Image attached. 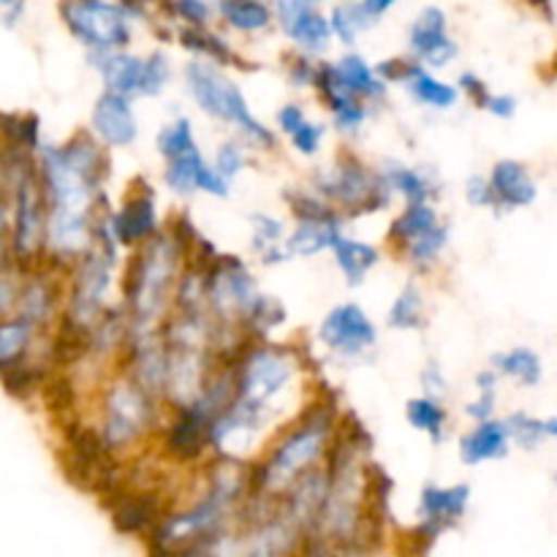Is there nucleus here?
<instances>
[{
  "label": "nucleus",
  "instance_id": "f257e3e1",
  "mask_svg": "<svg viewBox=\"0 0 557 557\" xmlns=\"http://www.w3.org/2000/svg\"><path fill=\"white\" fill-rule=\"evenodd\" d=\"M337 424V397L321 389L299 422L292 424L275 449L250 471V495H283L305 473L315 471L330 451Z\"/></svg>",
  "mask_w": 557,
  "mask_h": 557
},
{
  "label": "nucleus",
  "instance_id": "f03ea898",
  "mask_svg": "<svg viewBox=\"0 0 557 557\" xmlns=\"http://www.w3.org/2000/svg\"><path fill=\"white\" fill-rule=\"evenodd\" d=\"M183 256L185 248L172 232L156 234L131 256L123 281L125 313H128L131 330L147 332L166 313L169 302L177 297Z\"/></svg>",
  "mask_w": 557,
  "mask_h": 557
},
{
  "label": "nucleus",
  "instance_id": "7ed1b4c3",
  "mask_svg": "<svg viewBox=\"0 0 557 557\" xmlns=\"http://www.w3.org/2000/svg\"><path fill=\"white\" fill-rule=\"evenodd\" d=\"M299 357L292 348L281 346H248L243 357L234 364L237 379V397L234 403L248 408L250 413L270 422L275 411V400L283 395L288 384L297 379Z\"/></svg>",
  "mask_w": 557,
  "mask_h": 557
},
{
  "label": "nucleus",
  "instance_id": "20e7f679",
  "mask_svg": "<svg viewBox=\"0 0 557 557\" xmlns=\"http://www.w3.org/2000/svg\"><path fill=\"white\" fill-rule=\"evenodd\" d=\"M185 82H188L190 96L196 98V103H199L210 117H221L226 120V123L237 125L248 139L259 141V145H275V134L253 117L239 85H234L228 76H223L215 65L201 63V60H190V63L185 65Z\"/></svg>",
  "mask_w": 557,
  "mask_h": 557
},
{
  "label": "nucleus",
  "instance_id": "39448f33",
  "mask_svg": "<svg viewBox=\"0 0 557 557\" xmlns=\"http://www.w3.org/2000/svg\"><path fill=\"white\" fill-rule=\"evenodd\" d=\"M156 424V395L147 392L136 379L114 381L103 400L101 438L109 451H123L150 433Z\"/></svg>",
  "mask_w": 557,
  "mask_h": 557
},
{
  "label": "nucleus",
  "instance_id": "423d86ee",
  "mask_svg": "<svg viewBox=\"0 0 557 557\" xmlns=\"http://www.w3.org/2000/svg\"><path fill=\"white\" fill-rule=\"evenodd\" d=\"M60 16L76 41L92 52H112L131 41L128 11L107 0H60Z\"/></svg>",
  "mask_w": 557,
  "mask_h": 557
},
{
  "label": "nucleus",
  "instance_id": "0eeeda50",
  "mask_svg": "<svg viewBox=\"0 0 557 557\" xmlns=\"http://www.w3.org/2000/svg\"><path fill=\"white\" fill-rule=\"evenodd\" d=\"M315 188L324 199L335 201L357 215L381 212L392 199V185L386 174H370L364 163L351 156L337 163L330 174H321L315 180Z\"/></svg>",
  "mask_w": 557,
  "mask_h": 557
},
{
  "label": "nucleus",
  "instance_id": "6e6552de",
  "mask_svg": "<svg viewBox=\"0 0 557 557\" xmlns=\"http://www.w3.org/2000/svg\"><path fill=\"white\" fill-rule=\"evenodd\" d=\"M201 267V264H199ZM205 288L207 308L215 315L218 326H228L232 321H243L245 310L250 308L259 294H256L253 277L245 270L237 256L218 253L205 267Z\"/></svg>",
  "mask_w": 557,
  "mask_h": 557
},
{
  "label": "nucleus",
  "instance_id": "1a4fd4ad",
  "mask_svg": "<svg viewBox=\"0 0 557 557\" xmlns=\"http://www.w3.org/2000/svg\"><path fill=\"white\" fill-rule=\"evenodd\" d=\"M114 261H117L114 256L103 253L98 248H90L85 256H79L74 281H71L69 308H65L71 319L87 326L101 319L103 308H107V292L112 286Z\"/></svg>",
  "mask_w": 557,
  "mask_h": 557
},
{
  "label": "nucleus",
  "instance_id": "9d476101",
  "mask_svg": "<svg viewBox=\"0 0 557 557\" xmlns=\"http://www.w3.org/2000/svg\"><path fill=\"white\" fill-rule=\"evenodd\" d=\"M375 332L373 321L364 315V310L359 305H337L335 310L326 313V319L319 326V341L324 343L330 351H335L337 357H362L368 348L375 346Z\"/></svg>",
  "mask_w": 557,
  "mask_h": 557
},
{
  "label": "nucleus",
  "instance_id": "9b49d317",
  "mask_svg": "<svg viewBox=\"0 0 557 557\" xmlns=\"http://www.w3.org/2000/svg\"><path fill=\"white\" fill-rule=\"evenodd\" d=\"M212 413L199 400L180 403L177 413L169 422L163 435V449L172 460L194 462L205 455L207 446H212Z\"/></svg>",
  "mask_w": 557,
  "mask_h": 557
},
{
  "label": "nucleus",
  "instance_id": "f8f14e48",
  "mask_svg": "<svg viewBox=\"0 0 557 557\" xmlns=\"http://www.w3.org/2000/svg\"><path fill=\"white\" fill-rule=\"evenodd\" d=\"M163 180L172 190L177 194H194V190H205L210 196H228V180L218 172L215 166H207V161L201 158L199 147H190V150L180 152V156L169 158L166 172Z\"/></svg>",
  "mask_w": 557,
  "mask_h": 557
},
{
  "label": "nucleus",
  "instance_id": "ddd939ff",
  "mask_svg": "<svg viewBox=\"0 0 557 557\" xmlns=\"http://www.w3.org/2000/svg\"><path fill=\"white\" fill-rule=\"evenodd\" d=\"M92 134L109 147H128L139 136L131 98L107 87L92 107Z\"/></svg>",
  "mask_w": 557,
  "mask_h": 557
},
{
  "label": "nucleus",
  "instance_id": "4468645a",
  "mask_svg": "<svg viewBox=\"0 0 557 557\" xmlns=\"http://www.w3.org/2000/svg\"><path fill=\"white\" fill-rule=\"evenodd\" d=\"M112 232L120 245H145L158 234V215H156V194L152 190H136L134 196L125 199L112 215Z\"/></svg>",
  "mask_w": 557,
  "mask_h": 557
},
{
  "label": "nucleus",
  "instance_id": "2eb2a0df",
  "mask_svg": "<svg viewBox=\"0 0 557 557\" xmlns=\"http://www.w3.org/2000/svg\"><path fill=\"white\" fill-rule=\"evenodd\" d=\"M408 41H411L417 58L428 65H435V69L446 65L457 54V44L451 41L449 30H446V14L435 5H430L417 16Z\"/></svg>",
  "mask_w": 557,
  "mask_h": 557
},
{
  "label": "nucleus",
  "instance_id": "dca6fc26",
  "mask_svg": "<svg viewBox=\"0 0 557 557\" xmlns=\"http://www.w3.org/2000/svg\"><path fill=\"white\" fill-rule=\"evenodd\" d=\"M315 87L321 90V98L330 107V112L335 114L337 128L343 131H357L359 125L368 117V109H364V98L354 96L346 85H343L341 74H337L335 63H324L319 69V79H315Z\"/></svg>",
  "mask_w": 557,
  "mask_h": 557
},
{
  "label": "nucleus",
  "instance_id": "f3484780",
  "mask_svg": "<svg viewBox=\"0 0 557 557\" xmlns=\"http://www.w3.org/2000/svg\"><path fill=\"white\" fill-rule=\"evenodd\" d=\"M109 509H112L114 531L123 533V536H141V533H150L152 528L163 520L161 500H158V493H152V490L120 495L117 504H112Z\"/></svg>",
  "mask_w": 557,
  "mask_h": 557
},
{
  "label": "nucleus",
  "instance_id": "a211bd4d",
  "mask_svg": "<svg viewBox=\"0 0 557 557\" xmlns=\"http://www.w3.org/2000/svg\"><path fill=\"white\" fill-rule=\"evenodd\" d=\"M92 65L101 71L109 90H117L128 98L145 96L147 60L112 49V52H92Z\"/></svg>",
  "mask_w": 557,
  "mask_h": 557
},
{
  "label": "nucleus",
  "instance_id": "6ab92c4d",
  "mask_svg": "<svg viewBox=\"0 0 557 557\" xmlns=\"http://www.w3.org/2000/svg\"><path fill=\"white\" fill-rule=\"evenodd\" d=\"M468 500H471V487L468 484H457V487H435L428 484L422 490V500H419V515L424 522L441 528V531H449L457 522L462 520L468 509Z\"/></svg>",
  "mask_w": 557,
  "mask_h": 557
},
{
  "label": "nucleus",
  "instance_id": "aec40b11",
  "mask_svg": "<svg viewBox=\"0 0 557 557\" xmlns=\"http://www.w3.org/2000/svg\"><path fill=\"white\" fill-rule=\"evenodd\" d=\"M490 180H493L495 196H498V207H506V210H520V207L533 205L539 196L531 172L520 161H498Z\"/></svg>",
  "mask_w": 557,
  "mask_h": 557
},
{
  "label": "nucleus",
  "instance_id": "412c9836",
  "mask_svg": "<svg viewBox=\"0 0 557 557\" xmlns=\"http://www.w3.org/2000/svg\"><path fill=\"white\" fill-rule=\"evenodd\" d=\"M509 441H511L509 422L484 419V422H479L476 428L460 441V455L468 466L498 460V457L509 455Z\"/></svg>",
  "mask_w": 557,
  "mask_h": 557
},
{
  "label": "nucleus",
  "instance_id": "4be33fe9",
  "mask_svg": "<svg viewBox=\"0 0 557 557\" xmlns=\"http://www.w3.org/2000/svg\"><path fill=\"white\" fill-rule=\"evenodd\" d=\"M343 237V223L337 212H326L321 218L297 221V232L288 237V253L292 256H315L326 248H335Z\"/></svg>",
  "mask_w": 557,
  "mask_h": 557
},
{
  "label": "nucleus",
  "instance_id": "5701e85b",
  "mask_svg": "<svg viewBox=\"0 0 557 557\" xmlns=\"http://www.w3.org/2000/svg\"><path fill=\"white\" fill-rule=\"evenodd\" d=\"M337 74H341L343 85L354 92V96L364 98V101H381L386 96V79H381L379 71L370 69L359 54H346L335 63Z\"/></svg>",
  "mask_w": 557,
  "mask_h": 557
},
{
  "label": "nucleus",
  "instance_id": "b1692460",
  "mask_svg": "<svg viewBox=\"0 0 557 557\" xmlns=\"http://www.w3.org/2000/svg\"><path fill=\"white\" fill-rule=\"evenodd\" d=\"M38 330H41V326H38L33 319H27V315L22 313L5 315L3 326H0V368L25 359Z\"/></svg>",
  "mask_w": 557,
  "mask_h": 557
},
{
  "label": "nucleus",
  "instance_id": "393cba45",
  "mask_svg": "<svg viewBox=\"0 0 557 557\" xmlns=\"http://www.w3.org/2000/svg\"><path fill=\"white\" fill-rule=\"evenodd\" d=\"M283 30L292 36L294 44L305 49V52H324L330 47V38H332V22L326 20L324 14H319V9H310L302 11L299 16H294L292 22L283 25Z\"/></svg>",
  "mask_w": 557,
  "mask_h": 557
},
{
  "label": "nucleus",
  "instance_id": "a878e982",
  "mask_svg": "<svg viewBox=\"0 0 557 557\" xmlns=\"http://www.w3.org/2000/svg\"><path fill=\"white\" fill-rule=\"evenodd\" d=\"M332 250H335L337 267H341L343 275H346V281L351 286H359L364 281V275H368V270H373L379 264V250L373 245L357 243V239L341 237Z\"/></svg>",
  "mask_w": 557,
  "mask_h": 557
},
{
  "label": "nucleus",
  "instance_id": "bb28decb",
  "mask_svg": "<svg viewBox=\"0 0 557 557\" xmlns=\"http://www.w3.org/2000/svg\"><path fill=\"white\" fill-rule=\"evenodd\" d=\"M438 223V212L428 201L424 205H408L403 210V215H397L395 223L389 226V239L395 245H400V248H408V245L417 243L422 234H428Z\"/></svg>",
  "mask_w": 557,
  "mask_h": 557
},
{
  "label": "nucleus",
  "instance_id": "cd10ccee",
  "mask_svg": "<svg viewBox=\"0 0 557 557\" xmlns=\"http://www.w3.org/2000/svg\"><path fill=\"white\" fill-rule=\"evenodd\" d=\"M406 85H408V90H411V96L417 98L419 103H424V107L449 109V107H455L457 96H460V92H457V87L435 79V76L428 74V71H424L419 63H413Z\"/></svg>",
  "mask_w": 557,
  "mask_h": 557
},
{
  "label": "nucleus",
  "instance_id": "c85d7f7f",
  "mask_svg": "<svg viewBox=\"0 0 557 557\" xmlns=\"http://www.w3.org/2000/svg\"><path fill=\"white\" fill-rule=\"evenodd\" d=\"M493 368L498 370V373L509 375V379L520 381L522 386H539V381H542L544 375L542 359H539V354L531 351V348H511V351L506 354H495Z\"/></svg>",
  "mask_w": 557,
  "mask_h": 557
},
{
  "label": "nucleus",
  "instance_id": "c756f323",
  "mask_svg": "<svg viewBox=\"0 0 557 557\" xmlns=\"http://www.w3.org/2000/svg\"><path fill=\"white\" fill-rule=\"evenodd\" d=\"M223 20L243 33H259L272 22V11L264 0H218Z\"/></svg>",
  "mask_w": 557,
  "mask_h": 557
},
{
  "label": "nucleus",
  "instance_id": "7c9ffc66",
  "mask_svg": "<svg viewBox=\"0 0 557 557\" xmlns=\"http://www.w3.org/2000/svg\"><path fill=\"white\" fill-rule=\"evenodd\" d=\"M283 321H286V308H283L277 299L259 294V297L250 302V308L245 310L239 324L248 330V337H253V341H267V335H270L275 326H281Z\"/></svg>",
  "mask_w": 557,
  "mask_h": 557
},
{
  "label": "nucleus",
  "instance_id": "2f4dec72",
  "mask_svg": "<svg viewBox=\"0 0 557 557\" xmlns=\"http://www.w3.org/2000/svg\"><path fill=\"white\" fill-rule=\"evenodd\" d=\"M406 417L411 422L413 430L430 435L433 441H444L446 430V411L438 403V397H417V400H408Z\"/></svg>",
  "mask_w": 557,
  "mask_h": 557
},
{
  "label": "nucleus",
  "instance_id": "473e14b6",
  "mask_svg": "<svg viewBox=\"0 0 557 557\" xmlns=\"http://www.w3.org/2000/svg\"><path fill=\"white\" fill-rule=\"evenodd\" d=\"M44 381H47V373L41 364H33L27 357L3 368V386L16 400H27L33 392L44 389Z\"/></svg>",
  "mask_w": 557,
  "mask_h": 557
},
{
  "label": "nucleus",
  "instance_id": "72a5a7b5",
  "mask_svg": "<svg viewBox=\"0 0 557 557\" xmlns=\"http://www.w3.org/2000/svg\"><path fill=\"white\" fill-rule=\"evenodd\" d=\"M180 44H183L188 52L205 54V58L218 60V63H239V60H234V52L228 49V44L223 41V38H218L215 33L201 30L199 25L183 27V30H180Z\"/></svg>",
  "mask_w": 557,
  "mask_h": 557
},
{
  "label": "nucleus",
  "instance_id": "f704fd0d",
  "mask_svg": "<svg viewBox=\"0 0 557 557\" xmlns=\"http://www.w3.org/2000/svg\"><path fill=\"white\" fill-rule=\"evenodd\" d=\"M386 180H389L392 190H397L408 205H424V201L430 199V194H433L430 183L417 172V169L397 166L395 163V166L386 169Z\"/></svg>",
  "mask_w": 557,
  "mask_h": 557
},
{
  "label": "nucleus",
  "instance_id": "c9c22d12",
  "mask_svg": "<svg viewBox=\"0 0 557 557\" xmlns=\"http://www.w3.org/2000/svg\"><path fill=\"white\" fill-rule=\"evenodd\" d=\"M389 324L395 326V330H422L424 310H422V297H419L417 286H406L400 297L392 302Z\"/></svg>",
  "mask_w": 557,
  "mask_h": 557
},
{
  "label": "nucleus",
  "instance_id": "e433bc0d",
  "mask_svg": "<svg viewBox=\"0 0 557 557\" xmlns=\"http://www.w3.org/2000/svg\"><path fill=\"white\" fill-rule=\"evenodd\" d=\"M330 22H332V30H335V36L341 38L343 44H354L357 33L373 25L375 20L364 11L362 3H343L332 11Z\"/></svg>",
  "mask_w": 557,
  "mask_h": 557
},
{
  "label": "nucleus",
  "instance_id": "4c0bfd02",
  "mask_svg": "<svg viewBox=\"0 0 557 557\" xmlns=\"http://www.w3.org/2000/svg\"><path fill=\"white\" fill-rule=\"evenodd\" d=\"M5 145L20 147L25 152H36L41 139H38V117L36 114H5L3 117Z\"/></svg>",
  "mask_w": 557,
  "mask_h": 557
},
{
  "label": "nucleus",
  "instance_id": "58836bf2",
  "mask_svg": "<svg viewBox=\"0 0 557 557\" xmlns=\"http://www.w3.org/2000/svg\"><path fill=\"white\" fill-rule=\"evenodd\" d=\"M509 428H511V441L520 444L522 449H536L542 441H549L547 435V422L544 419L531 417V413H511L509 419Z\"/></svg>",
  "mask_w": 557,
  "mask_h": 557
},
{
  "label": "nucleus",
  "instance_id": "ea45409f",
  "mask_svg": "<svg viewBox=\"0 0 557 557\" xmlns=\"http://www.w3.org/2000/svg\"><path fill=\"white\" fill-rule=\"evenodd\" d=\"M446 243H449V228H446L444 223H438V226L430 228L428 234H422L417 243L408 245L406 253L413 264L424 267V264H430V261L438 259V253L446 248Z\"/></svg>",
  "mask_w": 557,
  "mask_h": 557
},
{
  "label": "nucleus",
  "instance_id": "a19ab883",
  "mask_svg": "<svg viewBox=\"0 0 557 557\" xmlns=\"http://www.w3.org/2000/svg\"><path fill=\"white\" fill-rule=\"evenodd\" d=\"M194 145H196L194 128H190V123L185 117L174 120V123H169L166 128L158 134V152H161L166 161H169V158L180 156V152L190 150Z\"/></svg>",
  "mask_w": 557,
  "mask_h": 557
},
{
  "label": "nucleus",
  "instance_id": "79ce46f5",
  "mask_svg": "<svg viewBox=\"0 0 557 557\" xmlns=\"http://www.w3.org/2000/svg\"><path fill=\"white\" fill-rule=\"evenodd\" d=\"M283 239V223L272 215H253V248L267 253Z\"/></svg>",
  "mask_w": 557,
  "mask_h": 557
},
{
  "label": "nucleus",
  "instance_id": "37998d69",
  "mask_svg": "<svg viewBox=\"0 0 557 557\" xmlns=\"http://www.w3.org/2000/svg\"><path fill=\"white\" fill-rule=\"evenodd\" d=\"M169 82V60L163 52H156L147 58V79H145V96H158Z\"/></svg>",
  "mask_w": 557,
  "mask_h": 557
},
{
  "label": "nucleus",
  "instance_id": "c03bdc74",
  "mask_svg": "<svg viewBox=\"0 0 557 557\" xmlns=\"http://www.w3.org/2000/svg\"><path fill=\"white\" fill-rule=\"evenodd\" d=\"M321 136H324V128L305 120V123L292 134V141H294V147L302 152V156H315L321 147Z\"/></svg>",
  "mask_w": 557,
  "mask_h": 557
},
{
  "label": "nucleus",
  "instance_id": "a18cd8bd",
  "mask_svg": "<svg viewBox=\"0 0 557 557\" xmlns=\"http://www.w3.org/2000/svg\"><path fill=\"white\" fill-rule=\"evenodd\" d=\"M245 166V156L243 150H239L237 141H226V145L218 150V158H215V169L223 174L226 180H232L234 174H239V169Z\"/></svg>",
  "mask_w": 557,
  "mask_h": 557
},
{
  "label": "nucleus",
  "instance_id": "49530a36",
  "mask_svg": "<svg viewBox=\"0 0 557 557\" xmlns=\"http://www.w3.org/2000/svg\"><path fill=\"white\" fill-rule=\"evenodd\" d=\"M172 11L180 16V20L188 22V25H199V27H205L212 16L210 5H207L205 0H174Z\"/></svg>",
  "mask_w": 557,
  "mask_h": 557
},
{
  "label": "nucleus",
  "instance_id": "de8ad7c7",
  "mask_svg": "<svg viewBox=\"0 0 557 557\" xmlns=\"http://www.w3.org/2000/svg\"><path fill=\"white\" fill-rule=\"evenodd\" d=\"M466 199L473 207H498V196H495L493 180L471 177L466 185Z\"/></svg>",
  "mask_w": 557,
  "mask_h": 557
},
{
  "label": "nucleus",
  "instance_id": "09e8293b",
  "mask_svg": "<svg viewBox=\"0 0 557 557\" xmlns=\"http://www.w3.org/2000/svg\"><path fill=\"white\" fill-rule=\"evenodd\" d=\"M319 69L321 65H315L308 54H299V58H294L292 65H288V79L297 87H310L319 79Z\"/></svg>",
  "mask_w": 557,
  "mask_h": 557
},
{
  "label": "nucleus",
  "instance_id": "8fccbe9b",
  "mask_svg": "<svg viewBox=\"0 0 557 557\" xmlns=\"http://www.w3.org/2000/svg\"><path fill=\"white\" fill-rule=\"evenodd\" d=\"M460 90L466 92V96L471 98V101L476 103V107H482V109H487L490 98H493V92H490V87L484 85V82L479 79L476 74H471V71H466V74L460 76Z\"/></svg>",
  "mask_w": 557,
  "mask_h": 557
},
{
  "label": "nucleus",
  "instance_id": "3c124183",
  "mask_svg": "<svg viewBox=\"0 0 557 557\" xmlns=\"http://www.w3.org/2000/svg\"><path fill=\"white\" fill-rule=\"evenodd\" d=\"M321 0H275V14L281 20V25L292 22L294 16H299L302 11L319 9Z\"/></svg>",
  "mask_w": 557,
  "mask_h": 557
},
{
  "label": "nucleus",
  "instance_id": "603ef678",
  "mask_svg": "<svg viewBox=\"0 0 557 557\" xmlns=\"http://www.w3.org/2000/svg\"><path fill=\"white\" fill-rule=\"evenodd\" d=\"M413 63H417V60L395 58V60H386V63H381L375 71H379L381 79H386V82H406L408 74H411Z\"/></svg>",
  "mask_w": 557,
  "mask_h": 557
},
{
  "label": "nucleus",
  "instance_id": "864d4df0",
  "mask_svg": "<svg viewBox=\"0 0 557 557\" xmlns=\"http://www.w3.org/2000/svg\"><path fill=\"white\" fill-rule=\"evenodd\" d=\"M466 411H468V417H473V419H476V422H484V419L493 417V411H495V389L479 392V400L471 403V406H468Z\"/></svg>",
  "mask_w": 557,
  "mask_h": 557
},
{
  "label": "nucleus",
  "instance_id": "5fc2aeb1",
  "mask_svg": "<svg viewBox=\"0 0 557 557\" xmlns=\"http://www.w3.org/2000/svg\"><path fill=\"white\" fill-rule=\"evenodd\" d=\"M277 123H281V128L292 136L294 131L305 123V112L299 107H294V103H288V107H283L281 112H277Z\"/></svg>",
  "mask_w": 557,
  "mask_h": 557
},
{
  "label": "nucleus",
  "instance_id": "6e6d98bb",
  "mask_svg": "<svg viewBox=\"0 0 557 557\" xmlns=\"http://www.w3.org/2000/svg\"><path fill=\"white\" fill-rule=\"evenodd\" d=\"M487 112L495 114V117H500V120L515 117V112H517L515 96H493L487 103Z\"/></svg>",
  "mask_w": 557,
  "mask_h": 557
},
{
  "label": "nucleus",
  "instance_id": "4d7b16f0",
  "mask_svg": "<svg viewBox=\"0 0 557 557\" xmlns=\"http://www.w3.org/2000/svg\"><path fill=\"white\" fill-rule=\"evenodd\" d=\"M422 381H424V389H428V395H433V397H438L441 392L446 389L444 373H441L438 364H430V368L422 373Z\"/></svg>",
  "mask_w": 557,
  "mask_h": 557
},
{
  "label": "nucleus",
  "instance_id": "13d9d810",
  "mask_svg": "<svg viewBox=\"0 0 557 557\" xmlns=\"http://www.w3.org/2000/svg\"><path fill=\"white\" fill-rule=\"evenodd\" d=\"M0 5H3L5 27H14L16 20L22 16V11H25V0H0Z\"/></svg>",
  "mask_w": 557,
  "mask_h": 557
},
{
  "label": "nucleus",
  "instance_id": "bf43d9fd",
  "mask_svg": "<svg viewBox=\"0 0 557 557\" xmlns=\"http://www.w3.org/2000/svg\"><path fill=\"white\" fill-rule=\"evenodd\" d=\"M395 3H397V0H362L364 11H368V14L373 16V20H379V16H384L386 11H389Z\"/></svg>",
  "mask_w": 557,
  "mask_h": 557
},
{
  "label": "nucleus",
  "instance_id": "052dcab7",
  "mask_svg": "<svg viewBox=\"0 0 557 557\" xmlns=\"http://www.w3.org/2000/svg\"><path fill=\"white\" fill-rule=\"evenodd\" d=\"M152 3H158V0H123V9L128 11V16L131 14H145L147 5H152Z\"/></svg>",
  "mask_w": 557,
  "mask_h": 557
},
{
  "label": "nucleus",
  "instance_id": "680f3d73",
  "mask_svg": "<svg viewBox=\"0 0 557 557\" xmlns=\"http://www.w3.org/2000/svg\"><path fill=\"white\" fill-rule=\"evenodd\" d=\"M555 484H557V476H555Z\"/></svg>",
  "mask_w": 557,
  "mask_h": 557
}]
</instances>
